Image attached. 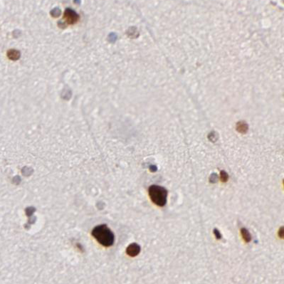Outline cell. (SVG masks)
<instances>
[{"mask_svg":"<svg viewBox=\"0 0 284 284\" xmlns=\"http://www.w3.org/2000/svg\"><path fill=\"white\" fill-rule=\"evenodd\" d=\"M140 246H139L137 243H133L130 244L126 248V253L127 254L130 256L134 257L136 256L140 253Z\"/></svg>","mask_w":284,"mask_h":284,"instance_id":"cell-3","label":"cell"},{"mask_svg":"<svg viewBox=\"0 0 284 284\" xmlns=\"http://www.w3.org/2000/svg\"><path fill=\"white\" fill-rule=\"evenodd\" d=\"M241 233L243 240H244L246 243H248L251 241V234H250L249 232H248L247 229L245 228H242L241 229Z\"/></svg>","mask_w":284,"mask_h":284,"instance_id":"cell-5","label":"cell"},{"mask_svg":"<svg viewBox=\"0 0 284 284\" xmlns=\"http://www.w3.org/2000/svg\"><path fill=\"white\" fill-rule=\"evenodd\" d=\"M152 202L159 207H164L167 203V191L165 187L158 185H152L148 190Z\"/></svg>","mask_w":284,"mask_h":284,"instance_id":"cell-2","label":"cell"},{"mask_svg":"<svg viewBox=\"0 0 284 284\" xmlns=\"http://www.w3.org/2000/svg\"><path fill=\"white\" fill-rule=\"evenodd\" d=\"M218 180V175L216 173L211 174L209 177V181L211 183H215Z\"/></svg>","mask_w":284,"mask_h":284,"instance_id":"cell-8","label":"cell"},{"mask_svg":"<svg viewBox=\"0 0 284 284\" xmlns=\"http://www.w3.org/2000/svg\"><path fill=\"white\" fill-rule=\"evenodd\" d=\"M91 234L102 246L109 247L113 245L115 235L106 224H100L95 227Z\"/></svg>","mask_w":284,"mask_h":284,"instance_id":"cell-1","label":"cell"},{"mask_svg":"<svg viewBox=\"0 0 284 284\" xmlns=\"http://www.w3.org/2000/svg\"><path fill=\"white\" fill-rule=\"evenodd\" d=\"M278 236L280 239H284V227H280L279 231H278Z\"/></svg>","mask_w":284,"mask_h":284,"instance_id":"cell-10","label":"cell"},{"mask_svg":"<svg viewBox=\"0 0 284 284\" xmlns=\"http://www.w3.org/2000/svg\"><path fill=\"white\" fill-rule=\"evenodd\" d=\"M220 179H221V181L223 182H226L229 179V175L225 171L222 170L220 172Z\"/></svg>","mask_w":284,"mask_h":284,"instance_id":"cell-7","label":"cell"},{"mask_svg":"<svg viewBox=\"0 0 284 284\" xmlns=\"http://www.w3.org/2000/svg\"><path fill=\"white\" fill-rule=\"evenodd\" d=\"M236 130L241 133H246L248 130V125L244 122H239L236 126Z\"/></svg>","mask_w":284,"mask_h":284,"instance_id":"cell-4","label":"cell"},{"mask_svg":"<svg viewBox=\"0 0 284 284\" xmlns=\"http://www.w3.org/2000/svg\"><path fill=\"white\" fill-rule=\"evenodd\" d=\"M214 234L215 235V237H216L217 239H222V236L221 233H220V232L217 229H214Z\"/></svg>","mask_w":284,"mask_h":284,"instance_id":"cell-9","label":"cell"},{"mask_svg":"<svg viewBox=\"0 0 284 284\" xmlns=\"http://www.w3.org/2000/svg\"><path fill=\"white\" fill-rule=\"evenodd\" d=\"M65 16H66L67 21H69V22L70 21V22H73V21H75L76 19V15L75 14V12L70 9L66 10V13H65Z\"/></svg>","mask_w":284,"mask_h":284,"instance_id":"cell-6","label":"cell"}]
</instances>
